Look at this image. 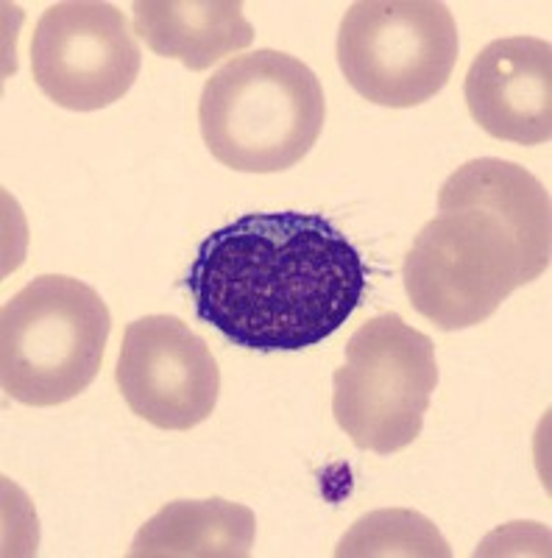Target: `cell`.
<instances>
[{
    "mask_svg": "<svg viewBox=\"0 0 552 558\" xmlns=\"http://www.w3.org/2000/svg\"><path fill=\"white\" fill-rule=\"evenodd\" d=\"M327 118L324 89L302 59L260 48L229 59L201 89L198 126L212 157L241 173L287 171Z\"/></svg>",
    "mask_w": 552,
    "mask_h": 558,
    "instance_id": "obj_3",
    "label": "cell"
},
{
    "mask_svg": "<svg viewBox=\"0 0 552 558\" xmlns=\"http://www.w3.org/2000/svg\"><path fill=\"white\" fill-rule=\"evenodd\" d=\"M436 386V343L382 313L346 343V363L332 375V413L352 445L391 456L419 438Z\"/></svg>",
    "mask_w": 552,
    "mask_h": 558,
    "instance_id": "obj_5",
    "label": "cell"
},
{
    "mask_svg": "<svg viewBox=\"0 0 552 558\" xmlns=\"http://www.w3.org/2000/svg\"><path fill=\"white\" fill-rule=\"evenodd\" d=\"M114 383L148 425L191 430L216 411L221 372L207 341L182 318L143 316L126 327Z\"/></svg>",
    "mask_w": 552,
    "mask_h": 558,
    "instance_id": "obj_8",
    "label": "cell"
},
{
    "mask_svg": "<svg viewBox=\"0 0 552 558\" xmlns=\"http://www.w3.org/2000/svg\"><path fill=\"white\" fill-rule=\"evenodd\" d=\"M255 511L221 497L176 500L137 531L132 558H246L255 547Z\"/></svg>",
    "mask_w": 552,
    "mask_h": 558,
    "instance_id": "obj_11",
    "label": "cell"
},
{
    "mask_svg": "<svg viewBox=\"0 0 552 558\" xmlns=\"http://www.w3.org/2000/svg\"><path fill=\"white\" fill-rule=\"evenodd\" d=\"M134 34L157 57L207 70L255 43L237 0H134Z\"/></svg>",
    "mask_w": 552,
    "mask_h": 558,
    "instance_id": "obj_10",
    "label": "cell"
},
{
    "mask_svg": "<svg viewBox=\"0 0 552 558\" xmlns=\"http://www.w3.org/2000/svg\"><path fill=\"white\" fill-rule=\"evenodd\" d=\"M112 316L96 288L45 274L14 293L0 313L3 391L32 408L73 400L101 372Z\"/></svg>",
    "mask_w": 552,
    "mask_h": 558,
    "instance_id": "obj_4",
    "label": "cell"
},
{
    "mask_svg": "<svg viewBox=\"0 0 552 558\" xmlns=\"http://www.w3.org/2000/svg\"><path fill=\"white\" fill-rule=\"evenodd\" d=\"M140 62L137 34L112 3H53L34 28L32 76L62 109L96 112L121 101L140 76Z\"/></svg>",
    "mask_w": 552,
    "mask_h": 558,
    "instance_id": "obj_7",
    "label": "cell"
},
{
    "mask_svg": "<svg viewBox=\"0 0 552 558\" xmlns=\"http://www.w3.org/2000/svg\"><path fill=\"white\" fill-rule=\"evenodd\" d=\"M184 286L196 316L235 347L298 352L349 322L366 263L316 213H248L204 238Z\"/></svg>",
    "mask_w": 552,
    "mask_h": 558,
    "instance_id": "obj_1",
    "label": "cell"
},
{
    "mask_svg": "<svg viewBox=\"0 0 552 558\" xmlns=\"http://www.w3.org/2000/svg\"><path fill=\"white\" fill-rule=\"evenodd\" d=\"M482 132L519 146L552 137V48L547 39L505 37L482 48L464 84Z\"/></svg>",
    "mask_w": 552,
    "mask_h": 558,
    "instance_id": "obj_9",
    "label": "cell"
},
{
    "mask_svg": "<svg viewBox=\"0 0 552 558\" xmlns=\"http://www.w3.org/2000/svg\"><path fill=\"white\" fill-rule=\"evenodd\" d=\"M341 558L405 556V558H450L452 550L441 531L427 517L405 508L371 511L352 525L335 547Z\"/></svg>",
    "mask_w": 552,
    "mask_h": 558,
    "instance_id": "obj_12",
    "label": "cell"
},
{
    "mask_svg": "<svg viewBox=\"0 0 552 558\" xmlns=\"http://www.w3.org/2000/svg\"><path fill=\"white\" fill-rule=\"evenodd\" d=\"M552 257L550 193L530 171L496 157L471 159L441 184L439 216L402 266L410 305L439 330L477 327Z\"/></svg>",
    "mask_w": 552,
    "mask_h": 558,
    "instance_id": "obj_2",
    "label": "cell"
},
{
    "mask_svg": "<svg viewBox=\"0 0 552 558\" xmlns=\"http://www.w3.org/2000/svg\"><path fill=\"white\" fill-rule=\"evenodd\" d=\"M457 26L436 0H360L338 32V64L357 96L410 109L439 96L457 64Z\"/></svg>",
    "mask_w": 552,
    "mask_h": 558,
    "instance_id": "obj_6",
    "label": "cell"
}]
</instances>
